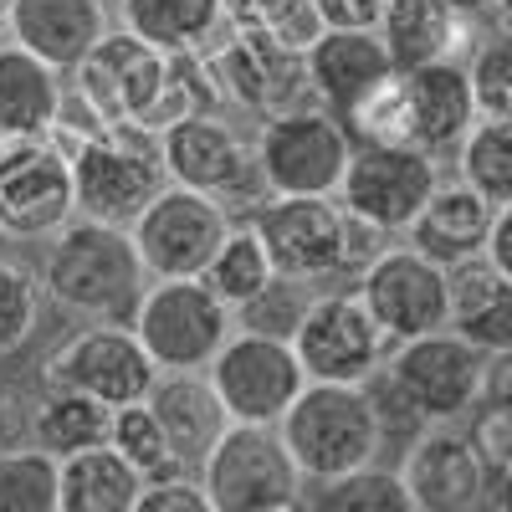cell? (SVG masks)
Returning a JSON list of instances; mask_svg holds the SVG:
<instances>
[{
	"label": "cell",
	"instance_id": "6da1fadb",
	"mask_svg": "<svg viewBox=\"0 0 512 512\" xmlns=\"http://www.w3.org/2000/svg\"><path fill=\"white\" fill-rule=\"evenodd\" d=\"M36 272L47 303L82 323H134V308L149 287L134 236L123 226L82 216L47 241V256H41Z\"/></svg>",
	"mask_w": 512,
	"mask_h": 512
},
{
	"label": "cell",
	"instance_id": "7a4b0ae2",
	"mask_svg": "<svg viewBox=\"0 0 512 512\" xmlns=\"http://www.w3.org/2000/svg\"><path fill=\"white\" fill-rule=\"evenodd\" d=\"M487 354L466 344L461 333H420L405 344H390L384 369L369 379V400L384 420V436L395 431V420L410 425H461L477 405Z\"/></svg>",
	"mask_w": 512,
	"mask_h": 512
},
{
	"label": "cell",
	"instance_id": "3957f363",
	"mask_svg": "<svg viewBox=\"0 0 512 512\" xmlns=\"http://www.w3.org/2000/svg\"><path fill=\"white\" fill-rule=\"evenodd\" d=\"M277 436L303 482H333L359 466H374L390 441L369 400V384H308L277 420Z\"/></svg>",
	"mask_w": 512,
	"mask_h": 512
},
{
	"label": "cell",
	"instance_id": "277c9868",
	"mask_svg": "<svg viewBox=\"0 0 512 512\" xmlns=\"http://www.w3.org/2000/svg\"><path fill=\"white\" fill-rule=\"evenodd\" d=\"M72 185H77V216L103 226H134L144 205L169 185L159 134L139 123H113L88 144L72 149Z\"/></svg>",
	"mask_w": 512,
	"mask_h": 512
},
{
	"label": "cell",
	"instance_id": "5b68a950",
	"mask_svg": "<svg viewBox=\"0 0 512 512\" xmlns=\"http://www.w3.org/2000/svg\"><path fill=\"white\" fill-rule=\"evenodd\" d=\"M128 328L139 333V344L149 349L159 374L210 369V359H216L221 344L236 333V313L200 277H159V282L144 287Z\"/></svg>",
	"mask_w": 512,
	"mask_h": 512
},
{
	"label": "cell",
	"instance_id": "8992f818",
	"mask_svg": "<svg viewBox=\"0 0 512 512\" xmlns=\"http://www.w3.org/2000/svg\"><path fill=\"white\" fill-rule=\"evenodd\" d=\"M77 221L72 154L52 139H0V236L21 246H47Z\"/></svg>",
	"mask_w": 512,
	"mask_h": 512
},
{
	"label": "cell",
	"instance_id": "52a82bcc",
	"mask_svg": "<svg viewBox=\"0 0 512 512\" xmlns=\"http://www.w3.org/2000/svg\"><path fill=\"white\" fill-rule=\"evenodd\" d=\"M292 349L308 384H369L384 369L390 338L364 308L359 287H323L308 297L303 318L292 328Z\"/></svg>",
	"mask_w": 512,
	"mask_h": 512
},
{
	"label": "cell",
	"instance_id": "ba28073f",
	"mask_svg": "<svg viewBox=\"0 0 512 512\" xmlns=\"http://www.w3.org/2000/svg\"><path fill=\"white\" fill-rule=\"evenodd\" d=\"M256 169L267 195H338L354 139L328 108L308 103L256 128Z\"/></svg>",
	"mask_w": 512,
	"mask_h": 512
},
{
	"label": "cell",
	"instance_id": "9c48e42d",
	"mask_svg": "<svg viewBox=\"0 0 512 512\" xmlns=\"http://www.w3.org/2000/svg\"><path fill=\"white\" fill-rule=\"evenodd\" d=\"M41 379L52 390H77V395L103 400L108 410H123V405L149 400L159 364L149 359V349L139 344V333L128 323H82L47 354Z\"/></svg>",
	"mask_w": 512,
	"mask_h": 512
},
{
	"label": "cell",
	"instance_id": "30bf717a",
	"mask_svg": "<svg viewBox=\"0 0 512 512\" xmlns=\"http://www.w3.org/2000/svg\"><path fill=\"white\" fill-rule=\"evenodd\" d=\"M205 379L216 384V395L231 415V425H277L292 400L308 390V374L297 364L292 338L241 328L221 344V354L210 359Z\"/></svg>",
	"mask_w": 512,
	"mask_h": 512
},
{
	"label": "cell",
	"instance_id": "8fae6325",
	"mask_svg": "<svg viewBox=\"0 0 512 512\" xmlns=\"http://www.w3.org/2000/svg\"><path fill=\"white\" fill-rule=\"evenodd\" d=\"M159 154H164L169 185L216 195L231 210L246 195H251V205L267 200L262 169H256V144L226 113H190V118H180L175 128L159 134Z\"/></svg>",
	"mask_w": 512,
	"mask_h": 512
},
{
	"label": "cell",
	"instance_id": "7c38bea8",
	"mask_svg": "<svg viewBox=\"0 0 512 512\" xmlns=\"http://www.w3.org/2000/svg\"><path fill=\"white\" fill-rule=\"evenodd\" d=\"M195 482L216 502V512H267L282 502H303L308 487L277 425H231L216 451L200 461Z\"/></svg>",
	"mask_w": 512,
	"mask_h": 512
},
{
	"label": "cell",
	"instance_id": "4fadbf2b",
	"mask_svg": "<svg viewBox=\"0 0 512 512\" xmlns=\"http://www.w3.org/2000/svg\"><path fill=\"white\" fill-rule=\"evenodd\" d=\"M231 226H236L231 205H221L216 195L164 185L144 205V216L128 226V236L139 246L149 282H159V277H205L210 256L221 251Z\"/></svg>",
	"mask_w": 512,
	"mask_h": 512
},
{
	"label": "cell",
	"instance_id": "5bb4252c",
	"mask_svg": "<svg viewBox=\"0 0 512 512\" xmlns=\"http://www.w3.org/2000/svg\"><path fill=\"white\" fill-rule=\"evenodd\" d=\"M441 180H446L441 159L415 144H354L344 185H338V205L349 216L400 236L415 226V216L436 195Z\"/></svg>",
	"mask_w": 512,
	"mask_h": 512
},
{
	"label": "cell",
	"instance_id": "9a60e30c",
	"mask_svg": "<svg viewBox=\"0 0 512 512\" xmlns=\"http://www.w3.org/2000/svg\"><path fill=\"white\" fill-rule=\"evenodd\" d=\"M282 282L313 287L344 277V205L338 195H267L251 210Z\"/></svg>",
	"mask_w": 512,
	"mask_h": 512
},
{
	"label": "cell",
	"instance_id": "2e32d148",
	"mask_svg": "<svg viewBox=\"0 0 512 512\" xmlns=\"http://www.w3.org/2000/svg\"><path fill=\"white\" fill-rule=\"evenodd\" d=\"M205 52H210V62H216L226 108H241V113H251L256 123L282 118V113H292V108H308V103H313L303 52H287L282 41H272V36L226 26Z\"/></svg>",
	"mask_w": 512,
	"mask_h": 512
},
{
	"label": "cell",
	"instance_id": "e0dca14e",
	"mask_svg": "<svg viewBox=\"0 0 512 512\" xmlns=\"http://www.w3.org/2000/svg\"><path fill=\"white\" fill-rule=\"evenodd\" d=\"M364 308L384 328L390 344L420 333L451 328V292H446V267H436L431 256H420L415 246H384L374 262L354 277Z\"/></svg>",
	"mask_w": 512,
	"mask_h": 512
},
{
	"label": "cell",
	"instance_id": "ac0fdd59",
	"mask_svg": "<svg viewBox=\"0 0 512 512\" xmlns=\"http://www.w3.org/2000/svg\"><path fill=\"white\" fill-rule=\"evenodd\" d=\"M164 77H169V57L159 47H149L144 36L113 26L98 47L67 72V88L103 123H139L144 128L149 108L164 93Z\"/></svg>",
	"mask_w": 512,
	"mask_h": 512
},
{
	"label": "cell",
	"instance_id": "d6986e66",
	"mask_svg": "<svg viewBox=\"0 0 512 512\" xmlns=\"http://www.w3.org/2000/svg\"><path fill=\"white\" fill-rule=\"evenodd\" d=\"M400 477L420 512H477L487 502L492 461L461 425H420L400 456Z\"/></svg>",
	"mask_w": 512,
	"mask_h": 512
},
{
	"label": "cell",
	"instance_id": "ffe728a7",
	"mask_svg": "<svg viewBox=\"0 0 512 512\" xmlns=\"http://www.w3.org/2000/svg\"><path fill=\"white\" fill-rule=\"evenodd\" d=\"M313 103L328 108L338 123H349V113L395 77V62L384 52L379 31H318V41L303 52Z\"/></svg>",
	"mask_w": 512,
	"mask_h": 512
},
{
	"label": "cell",
	"instance_id": "44dd1931",
	"mask_svg": "<svg viewBox=\"0 0 512 512\" xmlns=\"http://www.w3.org/2000/svg\"><path fill=\"white\" fill-rule=\"evenodd\" d=\"M400 98H405L410 144L436 159L456 154L477 123V98H472L466 62H425V67L400 72Z\"/></svg>",
	"mask_w": 512,
	"mask_h": 512
},
{
	"label": "cell",
	"instance_id": "7402d4cb",
	"mask_svg": "<svg viewBox=\"0 0 512 512\" xmlns=\"http://www.w3.org/2000/svg\"><path fill=\"white\" fill-rule=\"evenodd\" d=\"M113 26L108 0H11V41L57 72H72Z\"/></svg>",
	"mask_w": 512,
	"mask_h": 512
},
{
	"label": "cell",
	"instance_id": "603a6c76",
	"mask_svg": "<svg viewBox=\"0 0 512 512\" xmlns=\"http://www.w3.org/2000/svg\"><path fill=\"white\" fill-rule=\"evenodd\" d=\"M149 410L159 415L169 446H175L180 466L195 477L200 461L216 451V441L231 431V415L216 395V384L205 379V369H169L154 379L149 390Z\"/></svg>",
	"mask_w": 512,
	"mask_h": 512
},
{
	"label": "cell",
	"instance_id": "cb8c5ba5",
	"mask_svg": "<svg viewBox=\"0 0 512 512\" xmlns=\"http://www.w3.org/2000/svg\"><path fill=\"white\" fill-rule=\"evenodd\" d=\"M379 41L390 52L395 72L425 62H466L472 57V16L451 11L446 0H384Z\"/></svg>",
	"mask_w": 512,
	"mask_h": 512
},
{
	"label": "cell",
	"instance_id": "d4e9b609",
	"mask_svg": "<svg viewBox=\"0 0 512 512\" xmlns=\"http://www.w3.org/2000/svg\"><path fill=\"white\" fill-rule=\"evenodd\" d=\"M492 216H497V205H487L466 180H441L436 195L415 216V226L405 231V246L431 256L436 267H456L466 256H482Z\"/></svg>",
	"mask_w": 512,
	"mask_h": 512
},
{
	"label": "cell",
	"instance_id": "484cf974",
	"mask_svg": "<svg viewBox=\"0 0 512 512\" xmlns=\"http://www.w3.org/2000/svg\"><path fill=\"white\" fill-rule=\"evenodd\" d=\"M446 292H451V333H461L482 354L512 349V282L487 256H466V262L446 267Z\"/></svg>",
	"mask_w": 512,
	"mask_h": 512
},
{
	"label": "cell",
	"instance_id": "4316f807",
	"mask_svg": "<svg viewBox=\"0 0 512 512\" xmlns=\"http://www.w3.org/2000/svg\"><path fill=\"white\" fill-rule=\"evenodd\" d=\"M62 93H67V72L47 67L16 41H0V139L52 134Z\"/></svg>",
	"mask_w": 512,
	"mask_h": 512
},
{
	"label": "cell",
	"instance_id": "83f0119b",
	"mask_svg": "<svg viewBox=\"0 0 512 512\" xmlns=\"http://www.w3.org/2000/svg\"><path fill=\"white\" fill-rule=\"evenodd\" d=\"M113 21L144 36L164 57H180V52H205L226 31V6L221 0H118Z\"/></svg>",
	"mask_w": 512,
	"mask_h": 512
},
{
	"label": "cell",
	"instance_id": "f1b7e54d",
	"mask_svg": "<svg viewBox=\"0 0 512 512\" xmlns=\"http://www.w3.org/2000/svg\"><path fill=\"white\" fill-rule=\"evenodd\" d=\"M144 487L149 482L113 446H93V451L62 456L57 512H134Z\"/></svg>",
	"mask_w": 512,
	"mask_h": 512
},
{
	"label": "cell",
	"instance_id": "f546056e",
	"mask_svg": "<svg viewBox=\"0 0 512 512\" xmlns=\"http://www.w3.org/2000/svg\"><path fill=\"white\" fill-rule=\"evenodd\" d=\"M108 431H113V410L93 395H77V390H41L31 400V441L41 451H52L57 461L62 456H77V451H93V446H108Z\"/></svg>",
	"mask_w": 512,
	"mask_h": 512
},
{
	"label": "cell",
	"instance_id": "4dcf8cb0",
	"mask_svg": "<svg viewBox=\"0 0 512 512\" xmlns=\"http://www.w3.org/2000/svg\"><path fill=\"white\" fill-rule=\"evenodd\" d=\"M210 292L221 297V303L241 318L256 297L262 292H272V282H277V267H272V256H267V241H262V231H256V221H236L231 231H226V241H221V251L210 256V267H205V277H200Z\"/></svg>",
	"mask_w": 512,
	"mask_h": 512
},
{
	"label": "cell",
	"instance_id": "1f68e13d",
	"mask_svg": "<svg viewBox=\"0 0 512 512\" xmlns=\"http://www.w3.org/2000/svg\"><path fill=\"white\" fill-rule=\"evenodd\" d=\"M456 180L487 205H512V118H477L456 149Z\"/></svg>",
	"mask_w": 512,
	"mask_h": 512
},
{
	"label": "cell",
	"instance_id": "d6a6232c",
	"mask_svg": "<svg viewBox=\"0 0 512 512\" xmlns=\"http://www.w3.org/2000/svg\"><path fill=\"white\" fill-rule=\"evenodd\" d=\"M41 313H47V292H41V272L21 256L0 251V364L31 349L41 333Z\"/></svg>",
	"mask_w": 512,
	"mask_h": 512
},
{
	"label": "cell",
	"instance_id": "836d02e7",
	"mask_svg": "<svg viewBox=\"0 0 512 512\" xmlns=\"http://www.w3.org/2000/svg\"><path fill=\"white\" fill-rule=\"evenodd\" d=\"M308 512H420L400 466H359L349 477H333V482H318Z\"/></svg>",
	"mask_w": 512,
	"mask_h": 512
},
{
	"label": "cell",
	"instance_id": "e575fe53",
	"mask_svg": "<svg viewBox=\"0 0 512 512\" xmlns=\"http://www.w3.org/2000/svg\"><path fill=\"white\" fill-rule=\"evenodd\" d=\"M108 446H113V451H118L128 466H134V472H139L144 482L190 477L185 466H180V456H175V446H169V436H164L159 415L149 410V400L113 410V431H108Z\"/></svg>",
	"mask_w": 512,
	"mask_h": 512
},
{
	"label": "cell",
	"instance_id": "d590c367",
	"mask_svg": "<svg viewBox=\"0 0 512 512\" xmlns=\"http://www.w3.org/2000/svg\"><path fill=\"white\" fill-rule=\"evenodd\" d=\"M62 461L36 441L0 451V512H57Z\"/></svg>",
	"mask_w": 512,
	"mask_h": 512
},
{
	"label": "cell",
	"instance_id": "8d00e7d4",
	"mask_svg": "<svg viewBox=\"0 0 512 512\" xmlns=\"http://www.w3.org/2000/svg\"><path fill=\"white\" fill-rule=\"evenodd\" d=\"M221 6H226V26L272 36L287 52H308L323 31L313 16V0H221Z\"/></svg>",
	"mask_w": 512,
	"mask_h": 512
},
{
	"label": "cell",
	"instance_id": "74e56055",
	"mask_svg": "<svg viewBox=\"0 0 512 512\" xmlns=\"http://www.w3.org/2000/svg\"><path fill=\"white\" fill-rule=\"evenodd\" d=\"M466 420H472V441L482 446L487 461L512 456V349L487 354L482 390H477V405H472Z\"/></svg>",
	"mask_w": 512,
	"mask_h": 512
},
{
	"label": "cell",
	"instance_id": "f35d334b",
	"mask_svg": "<svg viewBox=\"0 0 512 512\" xmlns=\"http://www.w3.org/2000/svg\"><path fill=\"white\" fill-rule=\"evenodd\" d=\"M466 77H472L477 118H512V41L482 36L466 57Z\"/></svg>",
	"mask_w": 512,
	"mask_h": 512
},
{
	"label": "cell",
	"instance_id": "ab89813d",
	"mask_svg": "<svg viewBox=\"0 0 512 512\" xmlns=\"http://www.w3.org/2000/svg\"><path fill=\"white\" fill-rule=\"evenodd\" d=\"M134 512H216V502L205 497L195 477H169V482H149Z\"/></svg>",
	"mask_w": 512,
	"mask_h": 512
},
{
	"label": "cell",
	"instance_id": "60d3db41",
	"mask_svg": "<svg viewBox=\"0 0 512 512\" xmlns=\"http://www.w3.org/2000/svg\"><path fill=\"white\" fill-rule=\"evenodd\" d=\"M323 31H379L384 0H313Z\"/></svg>",
	"mask_w": 512,
	"mask_h": 512
},
{
	"label": "cell",
	"instance_id": "b9f144b4",
	"mask_svg": "<svg viewBox=\"0 0 512 512\" xmlns=\"http://www.w3.org/2000/svg\"><path fill=\"white\" fill-rule=\"evenodd\" d=\"M384 246H395L390 231H379V226H369V221H359V216H349V210H344V277L349 282L374 262Z\"/></svg>",
	"mask_w": 512,
	"mask_h": 512
},
{
	"label": "cell",
	"instance_id": "7bdbcfd3",
	"mask_svg": "<svg viewBox=\"0 0 512 512\" xmlns=\"http://www.w3.org/2000/svg\"><path fill=\"white\" fill-rule=\"evenodd\" d=\"M31 400L16 379H0V451H16L31 441Z\"/></svg>",
	"mask_w": 512,
	"mask_h": 512
},
{
	"label": "cell",
	"instance_id": "ee69618b",
	"mask_svg": "<svg viewBox=\"0 0 512 512\" xmlns=\"http://www.w3.org/2000/svg\"><path fill=\"white\" fill-rule=\"evenodd\" d=\"M487 262L512 282V205H497V216H492V231H487V246H482Z\"/></svg>",
	"mask_w": 512,
	"mask_h": 512
},
{
	"label": "cell",
	"instance_id": "f6af8a7d",
	"mask_svg": "<svg viewBox=\"0 0 512 512\" xmlns=\"http://www.w3.org/2000/svg\"><path fill=\"white\" fill-rule=\"evenodd\" d=\"M487 502H492V512H512V456L492 461V477H487Z\"/></svg>",
	"mask_w": 512,
	"mask_h": 512
},
{
	"label": "cell",
	"instance_id": "bcb514c9",
	"mask_svg": "<svg viewBox=\"0 0 512 512\" xmlns=\"http://www.w3.org/2000/svg\"><path fill=\"white\" fill-rule=\"evenodd\" d=\"M487 21H492V31H487V36L512 41V0H492V6H487Z\"/></svg>",
	"mask_w": 512,
	"mask_h": 512
},
{
	"label": "cell",
	"instance_id": "7dc6e473",
	"mask_svg": "<svg viewBox=\"0 0 512 512\" xmlns=\"http://www.w3.org/2000/svg\"><path fill=\"white\" fill-rule=\"evenodd\" d=\"M451 11H461V16H487V6L492 0H446Z\"/></svg>",
	"mask_w": 512,
	"mask_h": 512
},
{
	"label": "cell",
	"instance_id": "c3c4849f",
	"mask_svg": "<svg viewBox=\"0 0 512 512\" xmlns=\"http://www.w3.org/2000/svg\"><path fill=\"white\" fill-rule=\"evenodd\" d=\"M0 41H11V0H0Z\"/></svg>",
	"mask_w": 512,
	"mask_h": 512
},
{
	"label": "cell",
	"instance_id": "681fc988",
	"mask_svg": "<svg viewBox=\"0 0 512 512\" xmlns=\"http://www.w3.org/2000/svg\"><path fill=\"white\" fill-rule=\"evenodd\" d=\"M267 512H308V502H282V507H267Z\"/></svg>",
	"mask_w": 512,
	"mask_h": 512
}]
</instances>
